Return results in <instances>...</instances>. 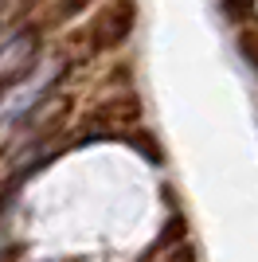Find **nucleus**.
I'll list each match as a JSON object with an SVG mask.
<instances>
[{
    "label": "nucleus",
    "instance_id": "nucleus-1",
    "mask_svg": "<svg viewBox=\"0 0 258 262\" xmlns=\"http://www.w3.org/2000/svg\"><path fill=\"white\" fill-rule=\"evenodd\" d=\"M133 20H137V4L133 0H110L106 8H98L94 20L82 28L86 55H102V51L121 47L129 39V32H133Z\"/></svg>",
    "mask_w": 258,
    "mask_h": 262
},
{
    "label": "nucleus",
    "instance_id": "nucleus-2",
    "mask_svg": "<svg viewBox=\"0 0 258 262\" xmlns=\"http://www.w3.org/2000/svg\"><path fill=\"white\" fill-rule=\"evenodd\" d=\"M90 4H98V0H55L47 8V16H39V28H63V24L75 20L78 12H86Z\"/></svg>",
    "mask_w": 258,
    "mask_h": 262
},
{
    "label": "nucleus",
    "instance_id": "nucleus-3",
    "mask_svg": "<svg viewBox=\"0 0 258 262\" xmlns=\"http://www.w3.org/2000/svg\"><path fill=\"white\" fill-rule=\"evenodd\" d=\"M223 12L231 20H250L254 16V0H223Z\"/></svg>",
    "mask_w": 258,
    "mask_h": 262
},
{
    "label": "nucleus",
    "instance_id": "nucleus-4",
    "mask_svg": "<svg viewBox=\"0 0 258 262\" xmlns=\"http://www.w3.org/2000/svg\"><path fill=\"white\" fill-rule=\"evenodd\" d=\"M35 4H43V0H20V12H32Z\"/></svg>",
    "mask_w": 258,
    "mask_h": 262
}]
</instances>
